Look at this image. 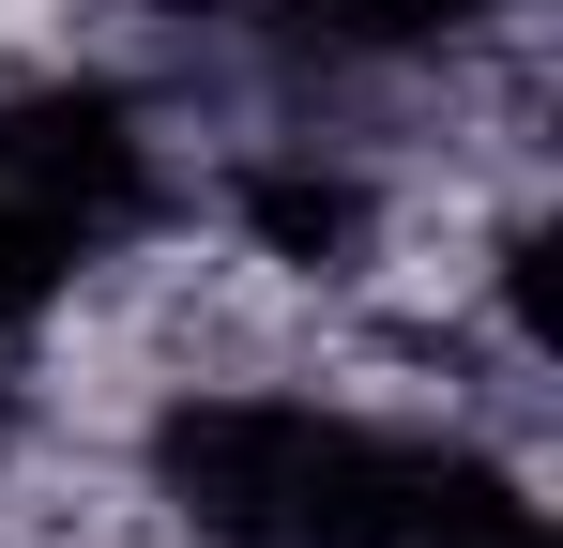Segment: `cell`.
Wrapping results in <instances>:
<instances>
[{
  "instance_id": "2",
  "label": "cell",
  "mask_w": 563,
  "mask_h": 548,
  "mask_svg": "<svg viewBox=\"0 0 563 548\" xmlns=\"http://www.w3.org/2000/svg\"><path fill=\"white\" fill-rule=\"evenodd\" d=\"M380 548H563V534H549V503H533L518 457H487L472 427H427V457H411Z\"/></svg>"
},
{
  "instance_id": "4",
  "label": "cell",
  "mask_w": 563,
  "mask_h": 548,
  "mask_svg": "<svg viewBox=\"0 0 563 548\" xmlns=\"http://www.w3.org/2000/svg\"><path fill=\"white\" fill-rule=\"evenodd\" d=\"M77 274H92V244H77V229H46L31 198H0V365L62 320V289H77Z\"/></svg>"
},
{
  "instance_id": "1",
  "label": "cell",
  "mask_w": 563,
  "mask_h": 548,
  "mask_svg": "<svg viewBox=\"0 0 563 548\" xmlns=\"http://www.w3.org/2000/svg\"><path fill=\"white\" fill-rule=\"evenodd\" d=\"M427 427H396L366 396H320V381H184L153 412V503L184 548H380L396 534V487H411Z\"/></svg>"
},
{
  "instance_id": "3",
  "label": "cell",
  "mask_w": 563,
  "mask_h": 548,
  "mask_svg": "<svg viewBox=\"0 0 563 548\" xmlns=\"http://www.w3.org/2000/svg\"><path fill=\"white\" fill-rule=\"evenodd\" d=\"M335 15V46H366V62H457L487 31H518L533 0H320Z\"/></svg>"
}]
</instances>
